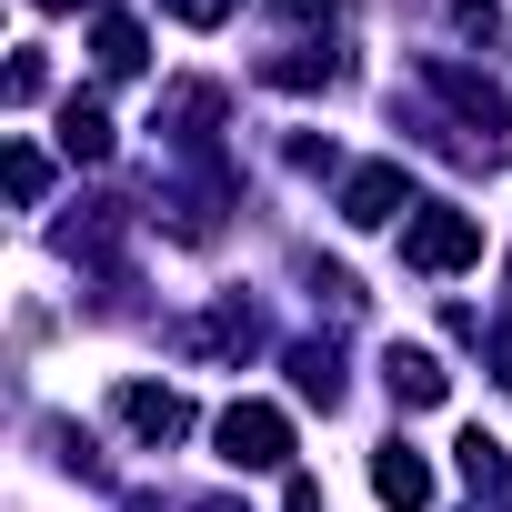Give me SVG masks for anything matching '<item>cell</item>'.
Returning a JSON list of instances; mask_svg holds the SVG:
<instances>
[{"instance_id":"cell-6","label":"cell","mask_w":512,"mask_h":512,"mask_svg":"<svg viewBox=\"0 0 512 512\" xmlns=\"http://www.w3.org/2000/svg\"><path fill=\"white\" fill-rule=\"evenodd\" d=\"M402 211H412V171H402V161H352V171H342V221L382 231V221H402Z\"/></svg>"},{"instance_id":"cell-21","label":"cell","mask_w":512,"mask_h":512,"mask_svg":"<svg viewBox=\"0 0 512 512\" xmlns=\"http://www.w3.org/2000/svg\"><path fill=\"white\" fill-rule=\"evenodd\" d=\"M282 512H332V502H322V482H312V472H292V482H282Z\"/></svg>"},{"instance_id":"cell-14","label":"cell","mask_w":512,"mask_h":512,"mask_svg":"<svg viewBox=\"0 0 512 512\" xmlns=\"http://www.w3.org/2000/svg\"><path fill=\"white\" fill-rule=\"evenodd\" d=\"M282 362H292V392H302V402H322V412L342 402V352H332V342H292Z\"/></svg>"},{"instance_id":"cell-24","label":"cell","mask_w":512,"mask_h":512,"mask_svg":"<svg viewBox=\"0 0 512 512\" xmlns=\"http://www.w3.org/2000/svg\"><path fill=\"white\" fill-rule=\"evenodd\" d=\"M502 382H512V372H502Z\"/></svg>"},{"instance_id":"cell-15","label":"cell","mask_w":512,"mask_h":512,"mask_svg":"<svg viewBox=\"0 0 512 512\" xmlns=\"http://www.w3.org/2000/svg\"><path fill=\"white\" fill-rule=\"evenodd\" d=\"M41 442H51V462H61V472H91V482H101V452H91V432H81V422H41Z\"/></svg>"},{"instance_id":"cell-13","label":"cell","mask_w":512,"mask_h":512,"mask_svg":"<svg viewBox=\"0 0 512 512\" xmlns=\"http://www.w3.org/2000/svg\"><path fill=\"white\" fill-rule=\"evenodd\" d=\"M61 151H71V161H111V111H101L91 91L61 101Z\"/></svg>"},{"instance_id":"cell-10","label":"cell","mask_w":512,"mask_h":512,"mask_svg":"<svg viewBox=\"0 0 512 512\" xmlns=\"http://www.w3.org/2000/svg\"><path fill=\"white\" fill-rule=\"evenodd\" d=\"M262 81H272V91H332V81H342V51L292 41V51H272V61H262Z\"/></svg>"},{"instance_id":"cell-3","label":"cell","mask_w":512,"mask_h":512,"mask_svg":"<svg viewBox=\"0 0 512 512\" xmlns=\"http://www.w3.org/2000/svg\"><path fill=\"white\" fill-rule=\"evenodd\" d=\"M422 91H442V101H452V121H462V131H482V141H502V131H512L502 81H482V71H462V61H422Z\"/></svg>"},{"instance_id":"cell-4","label":"cell","mask_w":512,"mask_h":512,"mask_svg":"<svg viewBox=\"0 0 512 512\" xmlns=\"http://www.w3.org/2000/svg\"><path fill=\"white\" fill-rule=\"evenodd\" d=\"M151 131H171V151H191V161L211 171V161H221V151H211V141H221V91H211V81H171L161 111H151Z\"/></svg>"},{"instance_id":"cell-22","label":"cell","mask_w":512,"mask_h":512,"mask_svg":"<svg viewBox=\"0 0 512 512\" xmlns=\"http://www.w3.org/2000/svg\"><path fill=\"white\" fill-rule=\"evenodd\" d=\"M121 512H161V502H151V492H131V502H121Z\"/></svg>"},{"instance_id":"cell-2","label":"cell","mask_w":512,"mask_h":512,"mask_svg":"<svg viewBox=\"0 0 512 512\" xmlns=\"http://www.w3.org/2000/svg\"><path fill=\"white\" fill-rule=\"evenodd\" d=\"M221 462L231 472H292V412L282 402H231L221 412Z\"/></svg>"},{"instance_id":"cell-12","label":"cell","mask_w":512,"mask_h":512,"mask_svg":"<svg viewBox=\"0 0 512 512\" xmlns=\"http://www.w3.org/2000/svg\"><path fill=\"white\" fill-rule=\"evenodd\" d=\"M91 51H101V71H111V81H131V71L151 61V41H141V21H131V11H101V21H91Z\"/></svg>"},{"instance_id":"cell-8","label":"cell","mask_w":512,"mask_h":512,"mask_svg":"<svg viewBox=\"0 0 512 512\" xmlns=\"http://www.w3.org/2000/svg\"><path fill=\"white\" fill-rule=\"evenodd\" d=\"M372 492H382L392 512H432V462H422L412 442H382V452H372Z\"/></svg>"},{"instance_id":"cell-23","label":"cell","mask_w":512,"mask_h":512,"mask_svg":"<svg viewBox=\"0 0 512 512\" xmlns=\"http://www.w3.org/2000/svg\"><path fill=\"white\" fill-rule=\"evenodd\" d=\"M41 11H71V0H41Z\"/></svg>"},{"instance_id":"cell-18","label":"cell","mask_w":512,"mask_h":512,"mask_svg":"<svg viewBox=\"0 0 512 512\" xmlns=\"http://www.w3.org/2000/svg\"><path fill=\"white\" fill-rule=\"evenodd\" d=\"M41 91H51V61L41 51H11V111H31Z\"/></svg>"},{"instance_id":"cell-19","label":"cell","mask_w":512,"mask_h":512,"mask_svg":"<svg viewBox=\"0 0 512 512\" xmlns=\"http://www.w3.org/2000/svg\"><path fill=\"white\" fill-rule=\"evenodd\" d=\"M161 11H171V21H181V31H221V21H231V11H241V0H161Z\"/></svg>"},{"instance_id":"cell-16","label":"cell","mask_w":512,"mask_h":512,"mask_svg":"<svg viewBox=\"0 0 512 512\" xmlns=\"http://www.w3.org/2000/svg\"><path fill=\"white\" fill-rule=\"evenodd\" d=\"M41 191H51V161H41L31 141H11V201H21V211H41Z\"/></svg>"},{"instance_id":"cell-5","label":"cell","mask_w":512,"mask_h":512,"mask_svg":"<svg viewBox=\"0 0 512 512\" xmlns=\"http://www.w3.org/2000/svg\"><path fill=\"white\" fill-rule=\"evenodd\" d=\"M111 422H121L131 442H151V452H171V442L191 432V402H181L171 382H121V392H111Z\"/></svg>"},{"instance_id":"cell-11","label":"cell","mask_w":512,"mask_h":512,"mask_svg":"<svg viewBox=\"0 0 512 512\" xmlns=\"http://www.w3.org/2000/svg\"><path fill=\"white\" fill-rule=\"evenodd\" d=\"M452 462H462V482H472L492 512H512V462H502V442H492V432H462V442H452Z\"/></svg>"},{"instance_id":"cell-9","label":"cell","mask_w":512,"mask_h":512,"mask_svg":"<svg viewBox=\"0 0 512 512\" xmlns=\"http://www.w3.org/2000/svg\"><path fill=\"white\" fill-rule=\"evenodd\" d=\"M171 342H181V352H231V362H241V352H262V312H251V302H221L211 322H181Z\"/></svg>"},{"instance_id":"cell-17","label":"cell","mask_w":512,"mask_h":512,"mask_svg":"<svg viewBox=\"0 0 512 512\" xmlns=\"http://www.w3.org/2000/svg\"><path fill=\"white\" fill-rule=\"evenodd\" d=\"M302 282H312V292H322V302H332V312H342V322H352V312H362V282H352V272H342V262H312V272H302Z\"/></svg>"},{"instance_id":"cell-7","label":"cell","mask_w":512,"mask_h":512,"mask_svg":"<svg viewBox=\"0 0 512 512\" xmlns=\"http://www.w3.org/2000/svg\"><path fill=\"white\" fill-rule=\"evenodd\" d=\"M382 382H392V402H402V412H432V402L452 392V372H442L422 342H392V352H382Z\"/></svg>"},{"instance_id":"cell-20","label":"cell","mask_w":512,"mask_h":512,"mask_svg":"<svg viewBox=\"0 0 512 512\" xmlns=\"http://www.w3.org/2000/svg\"><path fill=\"white\" fill-rule=\"evenodd\" d=\"M342 11H352V0H272V21H322V31H332Z\"/></svg>"},{"instance_id":"cell-1","label":"cell","mask_w":512,"mask_h":512,"mask_svg":"<svg viewBox=\"0 0 512 512\" xmlns=\"http://www.w3.org/2000/svg\"><path fill=\"white\" fill-rule=\"evenodd\" d=\"M402 262L432 272V282L472 272V262H482V211H462V201H422V211L402 221Z\"/></svg>"}]
</instances>
